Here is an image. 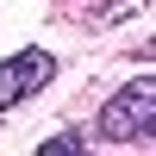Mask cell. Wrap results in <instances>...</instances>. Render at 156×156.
Masks as SVG:
<instances>
[{"instance_id": "1", "label": "cell", "mask_w": 156, "mask_h": 156, "mask_svg": "<svg viewBox=\"0 0 156 156\" xmlns=\"http://www.w3.org/2000/svg\"><path fill=\"white\" fill-rule=\"evenodd\" d=\"M94 137H100V144H156V75L125 81L119 94L106 100Z\"/></svg>"}, {"instance_id": "2", "label": "cell", "mask_w": 156, "mask_h": 156, "mask_svg": "<svg viewBox=\"0 0 156 156\" xmlns=\"http://www.w3.org/2000/svg\"><path fill=\"white\" fill-rule=\"evenodd\" d=\"M50 75H56V56H50V50H19V56H6L0 62V112H12L19 100H31Z\"/></svg>"}, {"instance_id": "3", "label": "cell", "mask_w": 156, "mask_h": 156, "mask_svg": "<svg viewBox=\"0 0 156 156\" xmlns=\"http://www.w3.org/2000/svg\"><path fill=\"white\" fill-rule=\"evenodd\" d=\"M144 0H87V25H112V19H131Z\"/></svg>"}]
</instances>
